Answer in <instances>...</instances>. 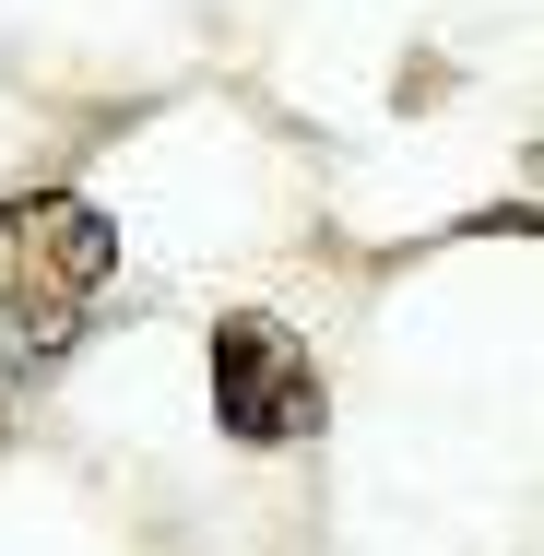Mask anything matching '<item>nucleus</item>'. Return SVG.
Instances as JSON below:
<instances>
[{
    "mask_svg": "<svg viewBox=\"0 0 544 556\" xmlns=\"http://www.w3.org/2000/svg\"><path fill=\"white\" fill-rule=\"evenodd\" d=\"M118 285V225L84 190H0V367H60Z\"/></svg>",
    "mask_w": 544,
    "mask_h": 556,
    "instance_id": "f257e3e1",
    "label": "nucleus"
},
{
    "mask_svg": "<svg viewBox=\"0 0 544 556\" xmlns=\"http://www.w3.org/2000/svg\"><path fill=\"white\" fill-rule=\"evenodd\" d=\"M202 367H214V427H225L237 450H296V439H320L331 379H320V355H308V332H284L273 308H225L214 343H202Z\"/></svg>",
    "mask_w": 544,
    "mask_h": 556,
    "instance_id": "f03ea898",
    "label": "nucleus"
},
{
    "mask_svg": "<svg viewBox=\"0 0 544 556\" xmlns=\"http://www.w3.org/2000/svg\"><path fill=\"white\" fill-rule=\"evenodd\" d=\"M0 439H12V391H0Z\"/></svg>",
    "mask_w": 544,
    "mask_h": 556,
    "instance_id": "7ed1b4c3",
    "label": "nucleus"
}]
</instances>
